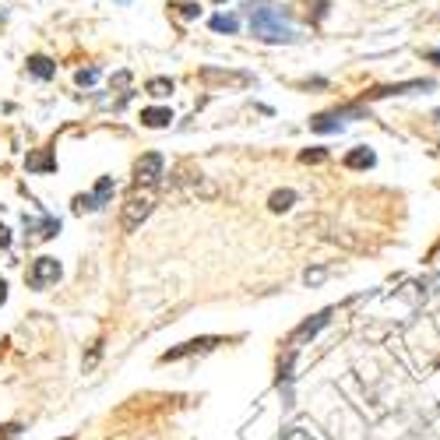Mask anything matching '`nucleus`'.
I'll use <instances>...</instances> for the list:
<instances>
[{"label":"nucleus","instance_id":"nucleus-12","mask_svg":"<svg viewBox=\"0 0 440 440\" xmlns=\"http://www.w3.org/2000/svg\"><path fill=\"white\" fill-rule=\"evenodd\" d=\"M170 11H173L180 22H194V18L201 15V8L194 4V0H173V4H170Z\"/></svg>","mask_w":440,"mask_h":440},{"label":"nucleus","instance_id":"nucleus-5","mask_svg":"<svg viewBox=\"0 0 440 440\" xmlns=\"http://www.w3.org/2000/svg\"><path fill=\"white\" fill-rule=\"evenodd\" d=\"M215 345H218V339H194V342H184L180 349H170V352H162V363L184 359V356H190V352H208V349H215Z\"/></svg>","mask_w":440,"mask_h":440},{"label":"nucleus","instance_id":"nucleus-11","mask_svg":"<svg viewBox=\"0 0 440 440\" xmlns=\"http://www.w3.org/2000/svg\"><path fill=\"white\" fill-rule=\"evenodd\" d=\"M28 71H32L35 78H42V81H49L53 74H57V64H53L49 57H39V53H35V57H28Z\"/></svg>","mask_w":440,"mask_h":440},{"label":"nucleus","instance_id":"nucleus-15","mask_svg":"<svg viewBox=\"0 0 440 440\" xmlns=\"http://www.w3.org/2000/svg\"><path fill=\"white\" fill-rule=\"evenodd\" d=\"M145 92L155 95V99H162V95H170V92H173V81H170V78H152V81L145 85Z\"/></svg>","mask_w":440,"mask_h":440},{"label":"nucleus","instance_id":"nucleus-7","mask_svg":"<svg viewBox=\"0 0 440 440\" xmlns=\"http://www.w3.org/2000/svg\"><path fill=\"white\" fill-rule=\"evenodd\" d=\"M25 166H28V173H53V170H57V158H53L49 148H35L25 158Z\"/></svg>","mask_w":440,"mask_h":440},{"label":"nucleus","instance_id":"nucleus-9","mask_svg":"<svg viewBox=\"0 0 440 440\" xmlns=\"http://www.w3.org/2000/svg\"><path fill=\"white\" fill-rule=\"evenodd\" d=\"M141 124L145 127H170L173 124V109H166V106H148V109H141Z\"/></svg>","mask_w":440,"mask_h":440},{"label":"nucleus","instance_id":"nucleus-6","mask_svg":"<svg viewBox=\"0 0 440 440\" xmlns=\"http://www.w3.org/2000/svg\"><path fill=\"white\" fill-rule=\"evenodd\" d=\"M327 317H332V313H327V310H324V313H317L313 320H307V324H300V327H296V332L289 335V349H296V345H300L303 339H313V335L320 332V327L327 324Z\"/></svg>","mask_w":440,"mask_h":440},{"label":"nucleus","instance_id":"nucleus-16","mask_svg":"<svg viewBox=\"0 0 440 440\" xmlns=\"http://www.w3.org/2000/svg\"><path fill=\"white\" fill-rule=\"evenodd\" d=\"M211 28H215V32H229V35H233V32L240 28V22H236L233 15H215V18H211Z\"/></svg>","mask_w":440,"mask_h":440},{"label":"nucleus","instance_id":"nucleus-13","mask_svg":"<svg viewBox=\"0 0 440 440\" xmlns=\"http://www.w3.org/2000/svg\"><path fill=\"white\" fill-rule=\"evenodd\" d=\"M113 190H117V184H113V177H102L99 184H95V190H92V201L102 208L109 197H113Z\"/></svg>","mask_w":440,"mask_h":440},{"label":"nucleus","instance_id":"nucleus-1","mask_svg":"<svg viewBox=\"0 0 440 440\" xmlns=\"http://www.w3.org/2000/svg\"><path fill=\"white\" fill-rule=\"evenodd\" d=\"M250 32L261 42H296V32L286 25L282 11L271 8V4H264V0L250 4Z\"/></svg>","mask_w":440,"mask_h":440},{"label":"nucleus","instance_id":"nucleus-14","mask_svg":"<svg viewBox=\"0 0 440 440\" xmlns=\"http://www.w3.org/2000/svg\"><path fill=\"white\" fill-rule=\"evenodd\" d=\"M293 201H296V190H275L271 201H268V208L271 211H286V208H293Z\"/></svg>","mask_w":440,"mask_h":440},{"label":"nucleus","instance_id":"nucleus-3","mask_svg":"<svg viewBox=\"0 0 440 440\" xmlns=\"http://www.w3.org/2000/svg\"><path fill=\"white\" fill-rule=\"evenodd\" d=\"M57 279H60V261L57 257H35L32 268H28V275H25V282L32 289H49Z\"/></svg>","mask_w":440,"mask_h":440},{"label":"nucleus","instance_id":"nucleus-4","mask_svg":"<svg viewBox=\"0 0 440 440\" xmlns=\"http://www.w3.org/2000/svg\"><path fill=\"white\" fill-rule=\"evenodd\" d=\"M162 166H166V158H162L158 152H148V155H141L138 162H134V184L141 187H152V184H158V177H162Z\"/></svg>","mask_w":440,"mask_h":440},{"label":"nucleus","instance_id":"nucleus-18","mask_svg":"<svg viewBox=\"0 0 440 440\" xmlns=\"http://www.w3.org/2000/svg\"><path fill=\"white\" fill-rule=\"evenodd\" d=\"M324 275H327L324 268H313V271H307V275H303V279H307V286H317V282L324 279Z\"/></svg>","mask_w":440,"mask_h":440},{"label":"nucleus","instance_id":"nucleus-23","mask_svg":"<svg viewBox=\"0 0 440 440\" xmlns=\"http://www.w3.org/2000/svg\"><path fill=\"white\" fill-rule=\"evenodd\" d=\"M430 60H440V49H433V53H430Z\"/></svg>","mask_w":440,"mask_h":440},{"label":"nucleus","instance_id":"nucleus-10","mask_svg":"<svg viewBox=\"0 0 440 440\" xmlns=\"http://www.w3.org/2000/svg\"><path fill=\"white\" fill-rule=\"evenodd\" d=\"M373 162H377V155H373L370 148H352V152L345 155V166H349V170H370Z\"/></svg>","mask_w":440,"mask_h":440},{"label":"nucleus","instance_id":"nucleus-2","mask_svg":"<svg viewBox=\"0 0 440 440\" xmlns=\"http://www.w3.org/2000/svg\"><path fill=\"white\" fill-rule=\"evenodd\" d=\"M152 204H155V197L148 194V190H134L127 201H124V208H120V229L124 233H134L145 218L152 215Z\"/></svg>","mask_w":440,"mask_h":440},{"label":"nucleus","instance_id":"nucleus-8","mask_svg":"<svg viewBox=\"0 0 440 440\" xmlns=\"http://www.w3.org/2000/svg\"><path fill=\"white\" fill-rule=\"evenodd\" d=\"M25 229L32 236H39V240H49V236L60 233V222H57V218H28L25 215Z\"/></svg>","mask_w":440,"mask_h":440},{"label":"nucleus","instance_id":"nucleus-19","mask_svg":"<svg viewBox=\"0 0 440 440\" xmlns=\"http://www.w3.org/2000/svg\"><path fill=\"white\" fill-rule=\"evenodd\" d=\"M99 78V71L95 67H88V71H78V85H92Z\"/></svg>","mask_w":440,"mask_h":440},{"label":"nucleus","instance_id":"nucleus-17","mask_svg":"<svg viewBox=\"0 0 440 440\" xmlns=\"http://www.w3.org/2000/svg\"><path fill=\"white\" fill-rule=\"evenodd\" d=\"M282 440H313L307 430H300V426H289L286 433H282Z\"/></svg>","mask_w":440,"mask_h":440},{"label":"nucleus","instance_id":"nucleus-20","mask_svg":"<svg viewBox=\"0 0 440 440\" xmlns=\"http://www.w3.org/2000/svg\"><path fill=\"white\" fill-rule=\"evenodd\" d=\"M8 247H11V229L0 222V250H8Z\"/></svg>","mask_w":440,"mask_h":440},{"label":"nucleus","instance_id":"nucleus-21","mask_svg":"<svg viewBox=\"0 0 440 440\" xmlns=\"http://www.w3.org/2000/svg\"><path fill=\"white\" fill-rule=\"evenodd\" d=\"M324 155H327V152H320V148H313V152H303L300 158H303V162H320Z\"/></svg>","mask_w":440,"mask_h":440},{"label":"nucleus","instance_id":"nucleus-22","mask_svg":"<svg viewBox=\"0 0 440 440\" xmlns=\"http://www.w3.org/2000/svg\"><path fill=\"white\" fill-rule=\"evenodd\" d=\"M4 300H8V282L0 279V303H4Z\"/></svg>","mask_w":440,"mask_h":440}]
</instances>
